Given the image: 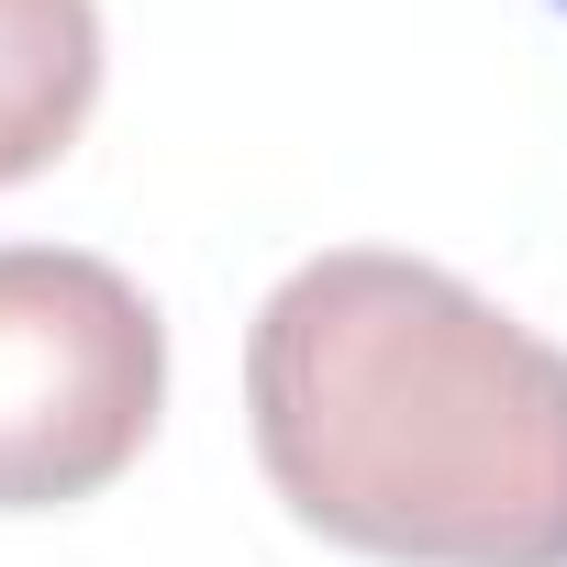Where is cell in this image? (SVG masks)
Instances as JSON below:
<instances>
[{"mask_svg":"<svg viewBox=\"0 0 567 567\" xmlns=\"http://www.w3.org/2000/svg\"><path fill=\"white\" fill-rule=\"evenodd\" d=\"M256 467L379 567H567V346L456 267L334 245L245 334Z\"/></svg>","mask_w":567,"mask_h":567,"instance_id":"1","label":"cell"},{"mask_svg":"<svg viewBox=\"0 0 567 567\" xmlns=\"http://www.w3.org/2000/svg\"><path fill=\"white\" fill-rule=\"evenodd\" d=\"M167 412V323L112 256L0 245V512L101 501Z\"/></svg>","mask_w":567,"mask_h":567,"instance_id":"2","label":"cell"},{"mask_svg":"<svg viewBox=\"0 0 567 567\" xmlns=\"http://www.w3.org/2000/svg\"><path fill=\"white\" fill-rule=\"evenodd\" d=\"M101 112V0H0V189L45 178Z\"/></svg>","mask_w":567,"mask_h":567,"instance_id":"3","label":"cell"},{"mask_svg":"<svg viewBox=\"0 0 567 567\" xmlns=\"http://www.w3.org/2000/svg\"><path fill=\"white\" fill-rule=\"evenodd\" d=\"M556 12H567V0H556Z\"/></svg>","mask_w":567,"mask_h":567,"instance_id":"4","label":"cell"}]
</instances>
